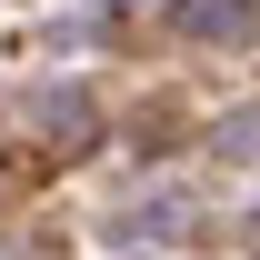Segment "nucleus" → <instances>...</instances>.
Returning a JSON list of instances; mask_svg holds the SVG:
<instances>
[{
    "label": "nucleus",
    "instance_id": "1",
    "mask_svg": "<svg viewBox=\"0 0 260 260\" xmlns=\"http://www.w3.org/2000/svg\"><path fill=\"white\" fill-rule=\"evenodd\" d=\"M180 30L190 40H240L250 30V0H180Z\"/></svg>",
    "mask_w": 260,
    "mask_h": 260
}]
</instances>
